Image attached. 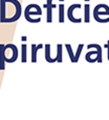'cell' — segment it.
<instances>
[{
	"mask_svg": "<svg viewBox=\"0 0 109 120\" xmlns=\"http://www.w3.org/2000/svg\"><path fill=\"white\" fill-rule=\"evenodd\" d=\"M109 16V6L107 4H98V5L94 8L93 10V18L97 22L99 23H108L109 22V18H106V19H101L100 16Z\"/></svg>",
	"mask_w": 109,
	"mask_h": 120,
	"instance_id": "cell-1",
	"label": "cell"
},
{
	"mask_svg": "<svg viewBox=\"0 0 109 120\" xmlns=\"http://www.w3.org/2000/svg\"><path fill=\"white\" fill-rule=\"evenodd\" d=\"M41 15H42V10H41V8L38 4H35V3L28 4L24 10L25 19L31 17V16H41Z\"/></svg>",
	"mask_w": 109,
	"mask_h": 120,
	"instance_id": "cell-2",
	"label": "cell"
},
{
	"mask_svg": "<svg viewBox=\"0 0 109 120\" xmlns=\"http://www.w3.org/2000/svg\"><path fill=\"white\" fill-rule=\"evenodd\" d=\"M81 8V4H79V3L71 4V5L68 8V11H67V17H68L69 21H71L73 23H81L82 22V19H81V18L77 19V18H75V16H73V14L76 8Z\"/></svg>",
	"mask_w": 109,
	"mask_h": 120,
	"instance_id": "cell-3",
	"label": "cell"
},
{
	"mask_svg": "<svg viewBox=\"0 0 109 120\" xmlns=\"http://www.w3.org/2000/svg\"><path fill=\"white\" fill-rule=\"evenodd\" d=\"M52 0H47L46 3L44 4V8H46V11H47V17H46V21L48 23H52V8H56V4H52Z\"/></svg>",
	"mask_w": 109,
	"mask_h": 120,
	"instance_id": "cell-4",
	"label": "cell"
},
{
	"mask_svg": "<svg viewBox=\"0 0 109 120\" xmlns=\"http://www.w3.org/2000/svg\"><path fill=\"white\" fill-rule=\"evenodd\" d=\"M6 47L4 44H0V70H4V62H5Z\"/></svg>",
	"mask_w": 109,
	"mask_h": 120,
	"instance_id": "cell-5",
	"label": "cell"
},
{
	"mask_svg": "<svg viewBox=\"0 0 109 120\" xmlns=\"http://www.w3.org/2000/svg\"><path fill=\"white\" fill-rule=\"evenodd\" d=\"M6 2L5 0H0V22L4 23L6 16H5V10H6Z\"/></svg>",
	"mask_w": 109,
	"mask_h": 120,
	"instance_id": "cell-6",
	"label": "cell"
},
{
	"mask_svg": "<svg viewBox=\"0 0 109 120\" xmlns=\"http://www.w3.org/2000/svg\"><path fill=\"white\" fill-rule=\"evenodd\" d=\"M45 59L47 62H49V63H54V60L50 57V45L49 44H47V45H45Z\"/></svg>",
	"mask_w": 109,
	"mask_h": 120,
	"instance_id": "cell-7",
	"label": "cell"
},
{
	"mask_svg": "<svg viewBox=\"0 0 109 120\" xmlns=\"http://www.w3.org/2000/svg\"><path fill=\"white\" fill-rule=\"evenodd\" d=\"M58 8H59V22L64 23V4H59Z\"/></svg>",
	"mask_w": 109,
	"mask_h": 120,
	"instance_id": "cell-8",
	"label": "cell"
},
{
	"mask_svg": "<svg viewBox=\"0 0 109 120\" xmlns=\"http://www.w3.org/2000/svg\"><path fill=\"white\" fill-rule=\"evenodd\" d=\"M84 8H85V11H84V22L85 23H89V21H90V18H89V4L88 3H86L84 5Z\"/></svg>",
	"mask_w": 109,
	"mask_h": 120,
	"instance_id": "cell-9",
	"label": "cell"
},
{
	"mask_svg": "<svg viewBox=\"0 0 109 120\" xmlns=\"http://www.w3.org/2000/svg\"><path fill=\"white\" fill-rule=\"evenodd\" d=\"M57 61L62 62V45L58 44L57 46Z\"/></svg>",
	"mask_w": 109,
	"mask_h": 120,
	"instance_id": "cell-10",
	"label": "cell"
},
{
	"mask_svg": "<svg viewBox=\"0 0 109 120\" xmlns=\"http://www.w3.org/2000/svg\"><path fill=\"white\" fill-rule=\"evenodd\" d=\"M65 47H66L67 51H68V54H69V57H70L71 62H73V63H75V55H73V50H71V46L69 45V44H66Z\"/></svg>",
	"mask_w": 109,
	"mask_h": 120,
	"instance_id": "cell-11",
	"label": "cell"
},
{
	"mask_svg": "<svg viewBox=\"0 0 109 120\" xmlns=\"http://www.w3.org/2000/svg\"><path fill=\"white\" fill-rule=\"evenodd\" d=\"M42 46H43L42 44H40V45H38V46H36L35 44L32 45V48H33V62H36V52H37V50H38V48H41Z\"/></svg>",
	"mask_w": 109,
	"mask_h": 120,
	"instance_id": "cell-12",
	"label": "cell"
},
{
	"mask_svg": "<svg viewBox=\"0 0 109 120\" xmlns=\"http://www.w3.org/2000/svg\"><path fill=\"white\" fill-rule=\"evenodd\" d=\"M83 44H80L79 45V47H78V51H77V54H76V56H75V63H77L78 62V60H79V56H80V54H81V51H82V49H83Z\"/></svg>",
	"mask_w": 109,
	"mask_h": 120,
	"instance_id": "cell-13",
	"label": "cell"
},
{
	"mask_svg": "<svg viewBox=\"0 0 109 120\" xmlns=\"http://www.w3.org/2000/svg\"><path fill=\"white\" fill-rule=\"evenodd\" d=\"M25 53H26V45H25V44H23V45H22V62L26 61Z\"/></svg>",
	"mask_w": 109,
	"mask_h": 120,
	"instance_id": "cell-14",
	"label": "cell"
},
{
	"mask_svg": "<svg viewBox=\"0 0 109 120\" xmlns=\"http://www.w3.org/2000/svg\"><path fill=\"white\" fill-rule=\"evenodd\" d=\"M105 47L108 48V60H109V41H108V44H106L105 45Z\"/></svg>",
	"mask_w": 109,
	"mask_h": 120,
	"instance_id": "cell-15",
	"label": "cell"
},
{
	"mask_svg": "<svg viewBox=\"0 0 109 120\" xmlns=\"http://www.w3.org/2000/svg\"><path fill=\"white\" fill-rule=\"evenodd\" d=\"M85 1H89V0H85Z\"/></svg>",
	"mask_w": 109,
	"mask_h": 120,
	"instance_id": "cell-16",
	"label": "cell"
},
{
	"mask_svg": "<svg viewBox=\"0 0 109 120\" xmlns=\"http://www.w3.org/2000/svg\"><path fill=\"white\" fill-rule=\"evenodd\" d=\"M60 1H64V0H60Z\"/></svg>",
	"mask_w": 109,
	"mask_h": 120,
	"instance_id": "cell-17",
	"label": "cell"
}]
</instances>
